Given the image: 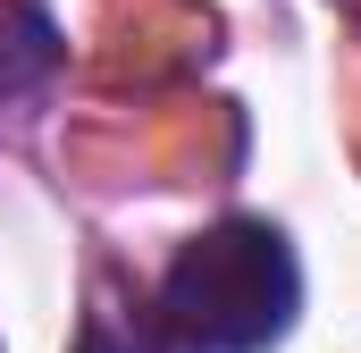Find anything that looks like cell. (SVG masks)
<instances>
[{
    "instance_id": "obj_3",
    "label": "cell",
    "mask_w": 361,
    "mask_h": 353,
    "mask_svg": "<svg viewBox=\"0 0 361 353\" xmlns=\"http://www.w3.org/2000/svg\"><path fill=\"white\" fill-rule=\"evenodd\" d=\"M85 353H152V345H109V337H92Z\"/></svg>"
},
{
    "instance_id": "obj_2",
    "label": "cell",
    "mask_w": 361,
    "mask_h": 353,
    "mask_svg": "<svg viewBox=\"0 0 361 353\" xmlns=\"http://www.w3.org/2000/svg\"><path fill=\"white\" fill-rule=\"evenodd\" d=\"M51 68H59V25L34 0H0V101L34 92Z\"/></svg>"
},
{
    "instance_id": "obj_1",
    "label": "cell",
    "mask_w": 361,
    "mask_h": 353,
    "mask_svg": "<svg viewBox=\"0 0 361 353\" xmlns=\"http://www.w3.org/2000/svg\"><path fill=\"white\" fill-rule=\"evenodd\" d=\"M302 311V261L269 219H219L160 277V328L185 353H269Z\"/></svg>"
}]
</instances>
